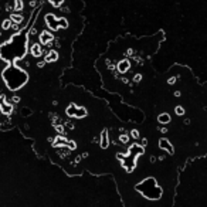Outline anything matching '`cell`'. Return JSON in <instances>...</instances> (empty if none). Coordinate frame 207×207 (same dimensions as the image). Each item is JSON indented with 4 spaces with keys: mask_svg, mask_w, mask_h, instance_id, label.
Listing matches in <instances>:
<instances>
[{
    "mask_svg": "<svg viewBox=\"0 0 207 207\" xmlns=\"http://www.w3.org/2000/svg\"><path fill=\"white\" fill-rule=\"evenodd\" d=\"M177 166L148 125L115 116L95 141L85 169L112 173L123 207H173Z\"/></svg>",
    "mask_w": 207,
    "mask_h": 207,
    "instance_id": "6da1fadb",
    "label": "cell"
},
{
    "mask_svg": "<svg viewBox=\"0 0 207 207\" xmlns=\"http://www.w3.org/2000/svg\"><path fill=\"white\" fill-rule=\"evenodd\" d=\"M159 37L162 33L142 38L119 37L109 44L107 53L97 62L104 87L143 112L151 102L158 78L151 65V58L159 47Z\"/></svg>",
    "mask_w": 207,
    "mask_h": 207,
    "instance_id": "7a4b0ae2",
    "label": "cell"
}]
</instances>
